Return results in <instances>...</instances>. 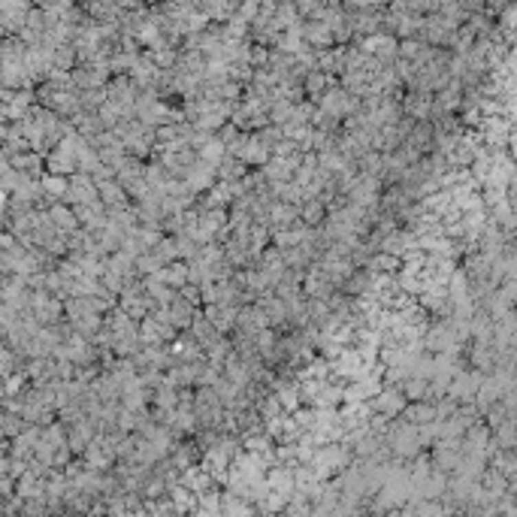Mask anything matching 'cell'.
Here are the masks:
<instances>
[{
	"mask_svg": "<svg viewBox=\"0 0 517 517\" xmlns=\"http://www.w3.org/2000/svg\"><path fill=\"white\" fill-rule=\"evenodd\" d=\"M43 191L52 197V200H64L67 194H70V179L67 176H55V173H49V176H43Z\"/></svg>",
	"mask_w": 517,
	"mask_h": 517,
	"instance_id": "2",
	"label": "cell"
},
{
	"mask_svg": "<svg viewBox=\"0 0 517 517\" xmlns=\"http://www.w3.org/2000/svg\"><path fill=\"white\" fill-rule=\"evenodd\" d=\"M300 218H302L306 224H318V221L324 218V206H321V203H315V200H309L306 206L300 209Z\"/></svg>",
	"mask_w": 517,
	"mask_h": 517,
	"instance_id": "3",
	"label": "cell"
},
{
	"mask_svg": "<svg viewBox=\"0 0 517 517\" xmlns=\"http://www.w3.org/2000/svg\"><path fill=\"white\" fill-rule=\"evenodd\" d=\"M49 218L55 221L58 230H76V227H79V215H76V209L67 206V203H55V206L49 209Z\"/></svg>",
	"mask_w": 517,
	"mask_h": 517,
	"instance_id": "1",
	"label": "cell"
}]
</instances>
